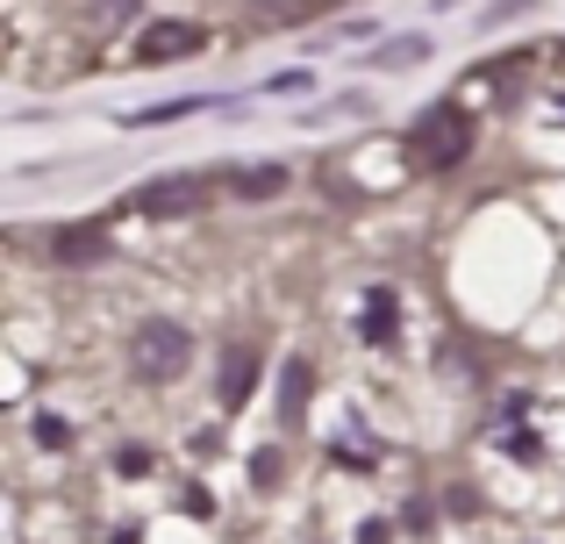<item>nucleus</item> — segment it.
Listing matches in <instances>:
<instances>
[{"label": "nucleus", "mask_w": 565, "mask_h": 544, "mask_svg": "<svg viewBox=\"0 0 565 544\" xmlns=\"http://www.w3.org/2000/svg\"><path fill=\"white\" fill-rule=\"evenodd\" d=\"M193 359V337L180 322H143L137 337H129V365H137V380H151V387H166V380H180Z\"/></svg>", "instance_id": "obj_1"}, {"label": "nucleus", "mask_w": 565, "mask_h": 544, "mask_svg": "<svg viewBox=\"0 0 565 544\" xmlns=\"http://www.w3.org/2000/svg\"><path fill=\"white\" fill-rule=\"evenodd\" d=\"M472 143V122L458 115V100H444V108H429L423 122L408 129V158H423V166H458Z\"/></svg>", "instance_id": "obj_2"}, {"label": "nucleus", "mask_w": 565, "mask_h": 544, "mask_svg": "<svg viewBox=\"0 0 565 544\" xmlns=\"http://www.w3.org/2000/svg\"><path fill=\"white\" fill-rule=\"evenodd\" d=\"M215 201V180H201V172H166V180H151V186H137L129 194V215H193V209H207Z\"/></svg>", "instance_id": "obj_3"}, {"label": "nucleus", "mask_w": 565, "mask_h": 544, "mask_svg": "<svg viewBox=\"0 0 565 544\" xmlns=\"http://www.w3.org/2000/svg\"><path fill=\"white\" fill-rule=\"evenodd\" d=\"M51 258L57 266H100V258H108V230H57Z\"/></svg>", "instance_id": "obj_4"}, {"label": "nucleus", "mask_w": 565, "mask_h": 544, "mask_svg": "<svg viewBox=\"0 0 565 544\" xmlns=\"http://www.w3.org/2000/svg\"><path fill=\"white\" fill-rule=\"evenodd\" d=\"M201 51V29L193 22H158L151 36H143V57H151V65H166V57H193Z\"/></svg>", "instance_id": "obj_5"}, {"label": "nucleus", "mask_w": 565, "mask_h": 544, "mask_svg": "<svg viewBox=\"0 0 565 544\" xmlns=\"http://www.w3.org/2000/svg\"><path fill=\"white\" fill-rule=\"evenodd\" d=\"M230 194H244V201H273V194H287V166H250V172H236Z\"/></svg>", "instance_id": "obj_6"}, {"label": "nucleus", "mask_w": 565, "mask_h": 544, "mask_svg": "<svg viewBox=\"0 0 565 544\" xmlns=\"http://www.w3.org/2000/svg\"><path fill=\"white\" fill-rule=\"evenodd\" d=\"M250 373H258V351H230V359H222V387H215V394L236 408V402L250 394Z\"/></svg>", "instance_id": "obj_7"}, {"label": "nucleus", "mask_w": 565, "mask_h": 544, "mask_svg": "<svg viewBox=\"0 0 565 544\" xmlns=\"http://www.w3.org/2000/svg\"><path fill=\"white\" fill-rule=\"evenodd\" d=\"M365 337H373V344L394 337V287H373V294H365Z\"/></svg>", "instance_id": "obj_8"}, {"label": "nucleus", "mask_w": 565, "mask_h": 544, "mask_svg": "<svg viewBox=\"0 0 565 544\" xmlns=\"http://www.w3.org/2000/svg\"><path fill=\"white\" fill-rule=\"evenodd\" d=\"M301 387H308V365H294V373H287V416L301 408Z\"/></svg>", "instance_id": "obj_9"}, {"label": "nucleus", "mask_w": 565, "mask_h": 544, "mask_svg": "<svg viewBox=\"0 0 565 544\" xmlns=\"http://www.w3.org/2000/svg\"><path fill=\"white\" fill-rule=\"evenodd\" d=\"M94 8H115V14H129V8H137V0H94Z\"/></svg>", "instance_id": "obj_10"}]
</instances>
